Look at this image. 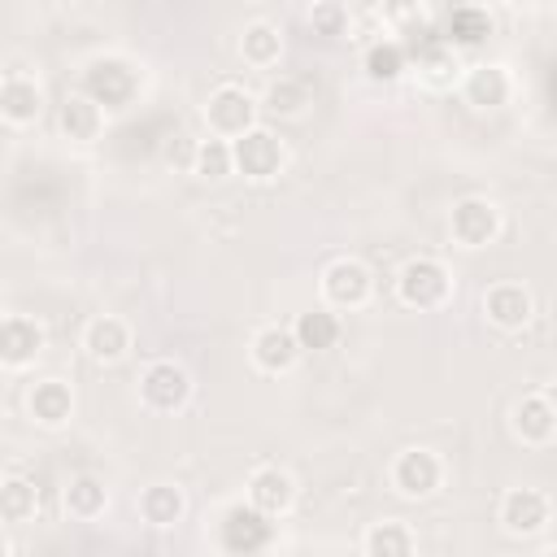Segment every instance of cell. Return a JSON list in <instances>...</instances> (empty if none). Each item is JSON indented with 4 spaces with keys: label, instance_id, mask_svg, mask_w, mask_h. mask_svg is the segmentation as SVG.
<instances>
[{
    "label": "cell",
    "instance_id": "6da1fadb",
    "mask_svg": "<svg viewBox=\"0 0 557 557\" xmlns=\"http://www.w3.org/2000/svg\"><path fill=\"white\" fill-rule=\"evenodd\" d=\"M396 292H400V300H405L409 309H435V305L448 300L453 278H448V270H444L435 257H413V261L400 270Z\"/></svg>",
    "mask_w": 557,
    "mask_h": 557
},
{
    "label": "cell",
    "instance_id": "7a4b0ae2",
    "mask_svg": "<svg viewBox=\"0 0 557 557\" xmlns=\"http://www.w3.org/2000/svg\"><path fill=\"white\" fill-rule=\"evenodd\" d=\"M205 117H209V131L218 135V139H244L248 131H257L252 126V117H257V100L244 91V87H218L213 96H209V104H205Z\"/></svg>",
    "mask_w": 557,
    "mask_h": 557
},
{
    "label": "cell",
    "instance_id": "3957f363",
    "mask_svg": "<svg viewBox=\"0 0 557 557\" xmlns=\"http://www.w3.org/2000/svg\"><path fill=\"white\" fill-rule=\"evenodd\" d=\"M448 226H453V239L461 248H487L500 235V209L483 196H466V200L453 205Z\"/></svg>",
    "mask_w": 557,
    "mask_h": 557
},
{
    "label": "cell",
    "instance_id": "277c9868",
    "mask_svg": "<svg viewBox=\"0 0 557 557\" xmlns=\"http://www.w3.org/2000/svg\"><path fill=\"white\" fill-rule=\"evenodd\" d=\"M370 292H374V278L352 257H339L322 270V296H326L331 309H361L370 300Z\"/></svg>",
    "mask_w": 557,
    "mask_h": 557
},
{
    "label": "cell",
    "instance_id": "5b68a950",
    "mask_svg": "<svg viewBox=\"0 0 557 557\" xmlns=\"http://www.w3.org/2000/svg\"><path fill=\"white\" fill-rule=\"evenodd\" d=\"M139 396H144L148 409H157V413H174V409L187 405V396H191V379H187V370H183L178 361H152V366L144 370V379H139Z\"/></svg>",
    "mask_w": 557,
    "mask_h": 557
},
{
    "label": "cell",
    "instance_id": "8992f818",
    "mask_svg": "<svg viewBox=\"0 0 557 557\" xmlns=\"http://www.w3.org/2000/svg\"><path fill=\"white\" fill-rule=\"evenodd\" d=\"M83 96H91L104 109H122L135 96V70L126 61H117V57H100L83 74Z\"/></svg>",
    "mask_w": 557,
    "mask_h": 557
},
{
    "label": "cell",
    "instance_id": "52a82bcc",
    "mask_svg": "<svg viewBox=\"0 0 557 557\" xmlns=\"http://www.w3.org/2000/svg\"><path fill=\"white\" fill-rule=\"evenodd\" d=\"M274 540V522L261 513V509H252V505H231L226 509V518H222V548L226 553H261L265 544Z\"/></svg>",
    "mask_w": 557,
    "mask_h": 557
},
{
    "label": "cell",
    "instance_id": "ba28073f",
    "mask_svg": "<svg viewBox=\"0 0 557 557\" xmlns=\"http://www.w3.org/2000/svg\"><path fill=\"white\" fill-rule=\"evenodd\" d=\"M231 148H235V170L248 174V178H274V174L283 170V161H287L283 139H278L274 131H265V126L248 131V135L235 139Z\"/></svg>",
    "mask_w": 557,
    "mask_h": 557
},
{
    "label": "cell",
    "instance_id": "9c48e42d",
    "mask_svg": "<svg viewBox=\"0 0 557 557\" xmlns=\"http://www.w3.org/2000/svg\"><path fill=\"white\" fill-rule=\"evenodd\" d=\"M440 479H444V466H440V457L426 453V448H405V453L396 457V466H392V483H396L405 496H431V492L440 487Z\"/></svg>",
    "mask_w": 557,
    "mask_h": 557
},
{
    "label": "cell",
    "instance_id": "30bf717a",
    "mask_svg": "<svg viewBox=\"0 0 557 557\" xmlns=\"http://www.w3.org/2000/svg\"><path fill=\"white\" fill-rule=\"evenodd\" d=\"M292 500H296V483H292L287 470H278V466H261V470L248 479V505L261 509L265 518L287 513Z\"/></svg>",
    "mask_w": 557,
    "mask_h": 557
},
{
    "label": "cell",
    "instance_id": "8fae6325",
    "mask_svg": "<svg viewBox=\"0 0 557 557\" xmlns=\"http://www.w3.org/2000/svg\"><path fill=\"white\" fill-rule=\"evenodd\" d=\"M500 522H505V531H513V535H535V531H544V522H548V496L535 492V487H513V492H505V500H500Z\"/></svg>",
    "mask_w": 557,
    "mask_h": 557
},
{
    "label": "cell",
    "instance_id": "7c38bea8",
    "mask_svg": "<svg viewBox=\"0 0 557 557\" xmlns=\"http://www.w3.org/2000/svg\"><path fill=\"white\" fill-rule=\"evenodd\" d=\"M483 313H487L492 326L518 331V326L531 318V292H527L522 283H496V287H487V296H483Z\"/></svg>",
    "mask_w": 557,
    "mask_h": 557
},
{
    "label": "cell",
    "instance_id": "4fadbf2b",
    "mask_svg": "<svg viewBox=\"0 0 557 557\" xmlns=\"http://www.w3.org/2000/svg\"><path fill=\"white\" fill-rule=\"evenodd\" d=\"M300 352H305V348H300V339H296L292 326H265V331H257V339H252V361H257L265 374L292 370Z\"/></svg>",
    "mask_w": 557,
    "mask_h": 557
},
{
    "label": "cell",
    "instance_id": "5bb4252c",
    "mask_svg": "<svg viewBox=\"0 0 557 557\" xmlns=\"http://www.w3.org/2000/svg\"><path fill=\"white\" fill-rule=\"evenodd\" d=\"M39 348H44V326H39L35 318H26V313H9V318H4V331H0V357H4V366L17 370V366H26Z\"/></svg>",
    "mask_w": 557,
    "mask_h": 557
},
{
    "label": "cell",
    "instance_id": "9a60e30c",
    "mask_svg": "<svg viewBox=\"0 0 557 557\" xmlns=\"http://www.w3.org/2000/svg\"><path fill=\"white\" fill-rule=\"evenodd\" d=\"M509 91H513V83H509V74L500 65H474L461 78V96L474 109H500L509 100Z\"/></svg>",
    "mask_w": 557,
    "mask_h": 557
},
{
    "label": "cell",
    "instance_id": "2e32d148",
    "mask_svg": "<svg viewBox=\"0 0 557 557\" xmlns=\"http://www.w3.org/2000/svg\"><path fill=\"white\" fill-rule=\"evenodd\" d=\"M70 413H74V396L61 379H44L30 387V418L39 426H61V422H70Z\"/></svg>",
    "mask_w": 557,
    "mask_h": 557
},
{
    "label": "cell",
    "instance_id": "e0dca14e",
    "mask_svg": "<svg viewBox=\"0 0 557 557\" xmlns=\"http://www.w3.org/2000/svg\"><path fill=\"white\" fill-rule=\"evenodd\" d=\"M83 348L96 357V361H117L126 348H131V331L122 318L104 313V318H91L87 335H83Z\"/></svg>",
    "mask_w": 557,
    "mask_h": 557
},
{
    "label": "cell",
    "instance_id": "ac0fdd59",
    "mask_svg": "<svg viewBox=\"0 0 557 557\" xmlns=\"http://www.w3.org/2000/svg\"><path fill=\"white\" fill-rule=\"evenodd\" d=\"M513 431L527 440V444H548L557 435V413L553 405L535 392V396H522V405L513 409Z\"/></svg>",
    "mask_w": 557,
    "mask_h": 557
},
{
    "label": "cell",
    "instance_id": "d6986e66",
    "mask_svg": "<svg viewBox=\"0 0 557 557\" xmlns=\"http://www.w3.org/2000/svg\"><path fill=\"white\" fill-rule=\"evenodd\" d=\"M487 35H492V13L479 9V4H457V9L448 13V22H444V39H448V44H461V48L483 44Z\"/></svg>",
    "mask_w": 557,
    "mask_h": 557
},
{
    "label": "cell",
    "instance_id": "ffe728a7",
    "mask_svg": "<svg viewBox=\"0 0 557 557\" xmlns=\"http://www.w3.org/2000/svg\"><path fill=\"white\" fill-rule=\"evenodd\" d=\"M100 126H104V113H100V104L91 96H65V104H61V131L70 139L87 144V139L100 135Z\"/></svg>",
    "mask_w": 557,
    "mask_h": 557
},
{
    "label": "cell",
    "instance_id": "44dd1931",
    "mask_svg": "<svg viewBox=\"0 0 557 557\" xmlns=\"http://www.w3.org/2000/svg\"><path fill=\"white\" fill-rule=\"evenodd\" d=\"M239 52H244V61H248V65L265 70V65H274V61H278V52H283V30H278V26H270V22H252V26H244Z\"/></svg>",
    "mask_w": 557,
    "mask_h": 557
},
{
    "label": "cell",
    "instance_id": "7402d4cb",
    "mask_svg": "<svg viewBox=\"0 0 557 557\" xmlns=\"http://www.w3.org/2000/svg\"><path fill=\"white\" fill-rule=\"evenodd\" d=\"M183 492L178 487H170V483H152V487H144V496H139V513H144V522H152V527H174L178 518H183Z\"/></svg>",
    "mask_w": 557,
    "mask_h": 557
},
{
    "label": "cell",
    "instance_id": "603a6c76",
    "mask_svg": "<svg viewBox=\"0 0 557 557\" xmlns=\"http://www.w3.org/2000/svg\"><path fill=\"white\" fill-rule=\"evenodd\" d=\"M366 557H413V531L396 518L374 522L366 531Z\"/></svg>",
    "mask_w": 557,
    "mask_h": 557
},
{
    "label": "cell",
    "instance_id": "cb8c5ba5",
    "mask_svg": "<svg viewBox=\"0 0 557 557\" xmlns=\"http://www.w3.org/2000/svg\"><path fill=\"white\" fill-rule=\"evenodd\" d=\"M0 113L9 122H30L39 113V87H35V78L9 74L4 87H0Z\"/></svg>",
    "mask_w": 557,
    "mask_h": 557
},
{
    "label": "cell",
    "instance_id": "d4e9b609",
    "mask_svg": "<svg viewBox=\"0 0 557 557\" xmlns=\"http://www.w3.org/2000/svg\"><path fill=\"white\" fill-rule=\"evenodd\" d=\"M292 331H296L300 348L322 352V348H335V339H339V318H335L331 309H305Z\"/></svg>",
    "mask_w": 557,
    "mask_h": 557
},
{
    "label": "cell",
    "instance_id": "484cf974",
    "mask_svg": "<svg viewBox=\"0 0 557 557\" xmlns=\"http://www.w3.org/2000/svg\"><path fill=\"white\" fill-rule=\"evenodd\" d=\"M309 104V87L300 78H274L261 96V109L274 113V117H300Z\"/></svg>",
    "mask_w": 557,
    "mask_h": 557
},
{
    "label": "cell",
    "instance_id": "4316f807",
    "mask_svg": "<svg viewBox=\"0 0 557 557\" xmlns=\"http://www.w3.org/2000/svg\"><path fill=\"white\" fill-rule=\"evenodd\" d=\"M366 74L374 83H396L405 74V48L396 39H379L366 48Z\"/></svg>",
    "mask_w": 557,
    "mask_h": 557
},
{
    "label": "cell",
    "instance_id": "83f0119b",
    "mask_svg": "<svg viewBox=\"0 0 557 557\" xmlns=\"http://www.w3.org/2000/svg\"><path fill=\"white\" fill-rule=\"evenodd\" d=\"M104 500H109V492H104V483L91 479V474H78V479H70V487H65V509H70L74 518H96V513L104 509Z\"/></svg>",
    "mask_w": 557,
    "mask_h": 557
},
{
    "label": "cell",
    "instance_id": "f1b7e54d",
    "mask_svg": "<svg viewBox=\"0 0 557 557\" xmlns=\"http://www.w3.org/2000/svg\"><path fill=\"white\" fill-rule=\"evenodd\" d=\"M191 165H196V174H205V178H226V174L235 170V148H231V139H218V135L200 139Z\"/></svg>",
    "mask_w": 557,
    "mask_h": 557
},
{
    "label": "cell",
    "instance_id": "f546056e",
    "mask_svg": "<svg viewBox=\"0 0 557 557\" xmlns=\"http://www.w3.org/2000/svg\"><path fill=\"white\" fill-rule=\"evenodd\" d=\"M35 505H39V496H35V483H26V479H4V487H0V509H4V518L9 522H22V518H30L35 513Z\"/></svg>",
    "mask_w": 557,
    "mask_h": 557
},
{
    "label": "cell",
    "instance_id": "4dcf8cb0",
    "mask_svg": "<svg viewBox=\"0 0 557 557\" xmlns=\"http://www.w3.org/2000/svg\"><path fill=\"white\" fill-rule=\"evenodd\" d=\"M309 26H313V35H344L348 30V9L335 4V0H322V4H313Z\"/></svg>",
    "mask_w": 557,
    "mask_h": 557
},
{
    "label": "cell",
    "instance_id": "1f68e13d",
    "mask_svg": "<svg viewBox=\"0 0 557 557\" xmlns=\"http://www.w3.org/2000/svg\"><path fill=\"white\" fill-rule=\"evenodd\" d=\"M540 396H544V400H548V405H553V413H557V383H548V387H544V392H540Z\"/></svg>",
    "mask_w": 557,
    "mask_h": 557
}]
</instances>
